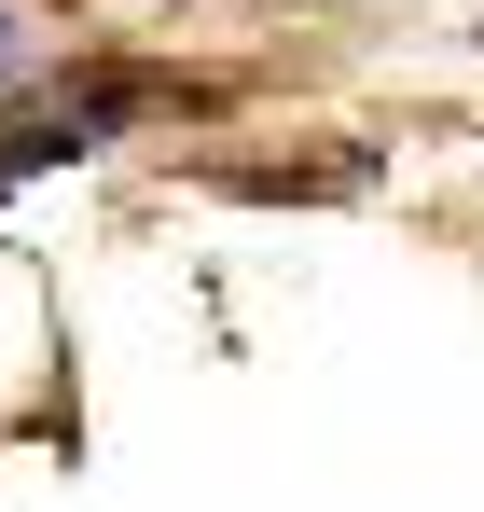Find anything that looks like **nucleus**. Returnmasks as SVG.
Returning <instances> with one entry per match:
<instances>
[{"mask_svg": "<svg viewBox=\"0 0 484 512\" xmlns=\"http://www.w3.org/2000/svg\"><path fill=\"white\" fill-rule=\"evenodd\" d=\"M153 111H166V84H153V70H125V56H97V42H83V56H70L42 97H28V111H0V194H14V180H56V167H97V153H125Z\"/></svg>", "mask_w": 484, "mask_h": 512, "instance_id": "nucleus-1", "label": "nucleus"}, {"mask_svg": "<svg viewBox=\"0 0 484 512\" xmlns=\"http://www.w3.org/2000/svg\"><path fill=\"white\" fill-rule=\"evenodd\" d=\"M70 56H83V42L56 28V0H0V111H28Z\"/></svg>", "mask_w": 484, "mask_h": 512, "instance_id": "nucleus-2", "label": "nucleus"}]
</instances>
